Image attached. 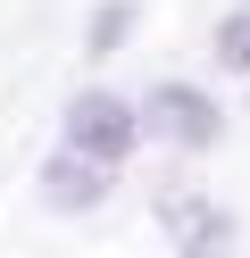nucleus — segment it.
<instances>
[{
    "label": "nucleus",
    "instance_id": "1",
    "mask_svg": "<svg viewBox=\"0 0 250 258\" xmlns=\"http://www.w3.org/2000/svg\"><path fill=\"white\" fill-rule=\"evenodd\" d=\"M67 150H83V158H125L133 150V108L117 100V92H75V100H67Z\"/></svg>",
    "mask_w": 250,
    "mask_h": 258
},
{
    "label": "nucleus",
    "instance_id": "2",
    "mask_svg": "<svg viewBox=\"0 0 250 258\" xmlns=\"http://www.w3.org/2000/svg\"><path fill=\"white\" fill-rule=\"evenodd\" d=\"M142 117H150V134H167L175 150H209V142L225 134V108H217L200 84H159Z\"/></svg>",
    "mask_w": 250,
    "mask_h": 258
},
{
    "label": "nucleus",
    "instance_id": "3",
    "mask_svg": "<svg viewBox=\"0 0 250 258\" xmlns=\"http://www.w3.org/2000/svg\"><path fill=\"white\" fill-rule=\"evenodd\" d=\"M159 225L175 233V258H233V208H209V200H159Z\"/></svg>",
    "mask_w": 250,
    "mask_h": 258
},
{
    "label": "nucleus",
    "instance_id": "4",
    "mask_svg": "<svg viewBox=\"0 0 250 258\" xmlns=\"http://www.w3.org/2000/svg\"><path fill=\"white\" fill-rule=\"evenodd\" d=\"M109 158H83V150H59V158H50V167H42V200L50 208H67V217H83V208H100V200H109Z\"/></svg>",
    "mask_w": 250,
    "mask_h": 258
},
{
    "label": "nucleus",
    "instance_id": "5",
    "mask_svg": "<svg viewBox=\"0 0 250 258\" xmlns=\"http://www.w3.org/2000/svg\"><path fill=\"white\" fill-rule=\"evenodd\" d=\"M125 34H133V9H125V0H109V9L92 17V34H83V42H92V58H109V50H125Z\"/></svg>",
    "mask_w": 250,
    "mask_h": 258
},
{
    "label": "nucleus",
    "instance_id": "6",
    "mask_svg": "<svg viewBox=\"0 0 250 258\" xmlns=\"http://www.w3.org/2000/svg\"><path fill=\"white\" fill-rule=\"evenodd\" d=\"M217 58H225L233 75H250V0H242V9H233L225 25H217Z\"/></svg>",
    "mask_w": 250,
    "mask_h": 258
}]
</instances>
